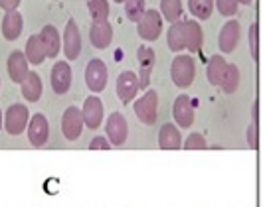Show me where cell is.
Returning <instances> with one entry per match:
<instances>
[{
	"label": "cell",
	"mask_w": 263,
	"mask_h": 207,
	"mask_svg": "<svg viewBox=\"0 0 263 207\" xmlns=\"http://www.w3.org/2000/svg\"><path fill=\"white\" fill-rule=\"evenodd\" d=\"M81 118H83V125L87 129H99L101 122H103V103L99 97H87L85 103H83V109H81Z\"/></svg>",
	"instance_id": "cell-10"
},
{
	"label": "cell",
	"mask_w": 263,
	"mask_h": 207,
	"mask_svg": "<svg viewBox=\"0 0 263 207\" xmlns=\"http://www.w3.org/2000/svg\"><path fill=\"white\" fill-rule=\"evenodd\" d=\"M250 50L251 57L255 61H259V26L257 24H251L250 26Z\"/></svg>",
	"instance_id": "cell-32"
},
{
	"label": "cell",
	"mask_w": 263,
	"mask_h": 207,
	"mask_svg": "<svg viewBox=\"0 0 263 207\" xmlns=\"http://www.w3.org/2000/svg\"><path fill=\"white\" fill-rule=\"evenodd\" d=\"M158 146L162 150H178L182 148V136H180V130L176 129L174 125H162L160 132H158Z\"/></svg>",
	"instance_id": "cell-19"
},
{
	"label": "cell",
	"mask_w": 263,
	"mask_h": 207,
	"mask_svg": "<svg viewBox=\"0 0 263 207\" xmlns=\"http://www.w3.org/2000/svg\"><path fill=\"white\" fill-rule=\"evenodd\" d=\"M20 85H22V97H24L26 101H30V103L40 101L44 87H42V79H40V75L36 71H28L26 79H24Z\"/></svg>",
	"instance_id": "cell-22"
},
{
	"label": "cell",
	"mask_w": 263,
	"mask_h": 207,
	"mask_svg": "<svg viewBox=\"0 0 263 207\" xmlns=\"http://www.w3.org/2000/svg\"><path fill=\"white\" fill-rule=\"evenodd\" d=\"M160 12L162 18H166L168 22H178L182 18V2L180 0H160Z\"/></svg>",
	"instance_id": "cell-25"
},
{
	"label": "cell",
	"mask_w": 263,
	"mask_h": 207,
	"mask_svg": "<svg viewBox=\"0 0 263 207\" xmlns=\"http://www.w3.org/2000/svg\"><path fill=\"white\" fill-rule=\"evenodd\" d=\"M214 4L218 6V12L222 14V16H228V18L236 16L237 6H239L237 0H214Z\"/></svg>",
	"instance_id": "cell-31"
},
{
	"label": "cell",
	"mask_w": 263,
	"mask_h": 207,
	"mask_svg": "<svg viewBox=\"0 0 263 207\" xmlns=\"http://www.w3.org/2000/svg\"><path fill=\"white\" fill-rule=\"evenodd\" d=\"M22 28H24V20H22V14L18 10H12V12H6L4 20H2V36L8 39V42H14V39L20 38L22 34Z\"/></svg>",
	"instance_id": "cell-20"
},
{
	"label": "cell",
	"mask_w": 263,
	"mask_h": 207,
	"mask_svg": "<svg viewBox=\"0 0 263 207\" xmlns=\"http://www.w3.org/2000/svg\"><path fill=\"white\" fill-rule=\"evenodd\" d=\"M248 144L250 148H257L259 146V136H257V125L251 122L250 129H248Z\"/></svg>",
	"instance_id": "cell-33"
},
{
	"label": "cell",
	"mask_w": 263,
	"mask_h": 207,
	"mask_svg": "<svg viewBox=\"0 0 263 207\" xmlns=\"http://www.w3.org/2000/svg\"><path fill=\"white\" fill-rule=\"evenodd\" d=\"M202 28L194 20H178L168 28L166 34V42L172 52H180V50H188V52L196 53L202 48Z\"/></svg>",
	"instance_id": "cell-1"
},
{
	"label": "cell",
	"mask_w": 263,
	"mask_h": 207,
	"mask_svg": "<svg viewBox=\"0 0 263 207\" xmlns=\"http://www.w3.org/2000/svg\"><path fill=\"white\" fill-rule=\"evenodd\" d=\"M62 46H64L62 52L66 53V59L76 61L79 57V53H81V34H79L76 20H67L64 36H62Z\"/></svg>",
	"instance_id": "cell-6"
},
{
	"label": "cell",
	"mask_w": 263,
	"mask_h": 207,
	"mask_svg": "<svg viewBox=\"0 0 263 207\" xmlns=\"http://www.w3.org/2000/svg\"><path fill=\"white\" fill-rule=\"evenodd\" d=\"M105 129L109 144H113V146L125 144L127 136H129V125H127V120L121 113H111V117L107 118Z\"/></svg>",
	"instance_id": "cell-11"
},
{
	"label": "cell",
	"mask_w": 263,
	"mask_h": 207,
	"mask_svg": "<svg viewBox=\"0 0 263 207\" xmlns=\"http://www.w3.org/2000/svg\"><path fill=\"white\" fill-rule=\"evenodd\" d=\"M251 118H253V125H257V118H259V105L253 103L251 107Z\"/></svg>",
	"instance_id": "cell-36"
},
{
	"label": "cell",
	"mask_w": 263,
	"mask_h": 207,
	"mask_svg": "<svg viewBox=\"0 0 263 207\" xmlns=\"http://www.w3.org/2000/svg\"><path fill=\"white\" fill-rule=\"evenodd\" d=\"M18 4H20V0H0V6L6 10V12H12L18 8Z\"/></svg>",
	"instance_id": "cell-35"
},
{
	"label": "cell",
	"mask_w": 263,
	"mask_h": 207,
	"mask_svg": "<svg viewBox=\"0 0 263 207\" xmlns=\"http://www.w3.org/2000/svg\"><path fill=\"white\" fill-rule=\"evenodd\" d=\"M89 148H91V150H109L111 144H109V140H107L105 136H97V138H93L91 140Z\"/></svg>",
	"instance_id": "cell-34"
},
{
	"label": "cell",
	"mask_w": 263,
	"mask_h": 207,
	"mask_svg": "<svg viewBox=\"0 0 263 207\" xmlns=\"http://www.w3.org/2000/svg\"><path fill=\"white\" fill-rule=\"evenodd\" d=\"M71 87V67L66 61H58L52 67V89L55 95H66Z\"/></svg>",
	"instance_id": "cell-15"
},
{
	"label": "cell",
	"mask_w": 263,
	"mask_h": 207,
	"mask_svg": "<svg viewBox=\"0 0 263 207\" xmlns=\"http://www.w3.org/2000/svg\"><path fill=\"white\" fill-rule=\"evenodd\" d=\"M137 57H139V89H146L151 85V73H153V67H155V61H157V55H155V50L148 48V46H141L139 52H137Z\"/></svg>",
	"instance_id": "cell-7"
},
{
	"label": "cell",
	"mask_w": 263,
	"mask_h": 207,
	"mask_svg": "<svg viewBox=\"0 0 263 207\" xmlns=\"http://www.w3.org/2000/svg\"><path fill=\"white\" fill-rule=\"evenodd\" d=\"M157 109H158V93L155 89H148L141 99L135 101L137 118L143 125H148V127L157 122Z\"/></svg>",
	"instance_id": "cell-5"
},
{
	"label": "cell",
	"mask_w": 263,
	"mask_h": 207,
	"mask_svg": "<svg viewBox=\"0 0 263 207\" xmlns=\"http://www.w3.org/2000/svg\"><path fill=\"white\" fill-rule=\"evenodd\" d=\"M172 117L176 120V125L180 129H190L194 122V107L188 95L176 97V101L172 105Z\"/></svg>",
	"instance_id": "cell-13"
},
{
	"label": "cell",
	"mask_w": 263,
	"mask_h": 207,
	"mask_svg": "<svg viewBox=\"0 0 263 207\" xmlns=\"http://www.w3.org/2000/svg\"><path fill=\"white\" fill-rule=\"evenodd\" d=\"M137 32L145 42H155L158 39L160 32H162V16L155 8L145 10V14L141 16V20L137 22Z\"/></svg>",
	"instance_id": "cell-4"
},
{
	"label": "cell",
	"mask_w": 263,
	"mask_h": 207,
	"mask_svg": "<svg viewBox=\"0 0 263 207\" xmlns=\"http://www.w3.org/2000/svg\"><path fill=\"white\" fill-rule=\"evenodd\" d=\"M28 120H30V113H28L26 105L22 103H14L6 109V115H4V129L8 134L18 136L22 134L28 127Z\"/></svg>",
	"instance_id": "cell-3"
},
{
	"label": "cell",
	"mask_w": 263,
	"mask_h": 207,
	"mask_svg": "<svg viewBox=\"0 0 263 207\" xmlns=\"http://www.w3.org/2000/svg\"><path fill=\"white\" fill-rule=\"evenodd\" d=\"M241 38V26L237 20H228L224 24V28L220 30V36H218V46L224 53H232L237 48Z\"/></svg>",
	"instance_id": "cell-14"
},
{
	"label": "cell",
	"mask_w": 263,
	"mask_h": 207,
	"mask_svg": "<svg viewBox=\"0 0 263 207\" xmlns=\"http://www.w3.org/2000/svg\"><path fill=\"white\" fill-rule=\"evenodd\" d=\"M24 57H26L28 64H34V65H40L46 59V52H44V46H42V39H40L38 34H34V36L28 38Z\"/></svg>",
	"instance_id": "cell-23"
},
{
	"label": "cell",
	"mask_w": 263,
	"mask_h": 207,
	"mask_svg": "<svg viewBox=\"0 0 263 207\" xmlns=\"http://www.w3.org/2000/svg\"><path fill=\"white\" fill-rule=\"evenodd\" d=\"M186 150H206L208 148V142H206V138L200 134V132H192L188 138H186V142L182 144Z\"/></svg>",
	"instance_id": "cell-30"
},
{
	"label": "cell",
	"mask_w": 263,
	"mask_h": 207,
	"mask_svg": "<svg viewBox=\"0 0 263 207\" xmlns=\"http://www.w3.org/2000/svg\"><path fill=\"white\" fill-rule=\"evenodd\" d=\"M237 85H239V69L234 64H228L224 77L220 81V87L224 89V93H234L237 89Z\"/></svg>",
	"instance_id": "cell-26"
},
{
	"label": "cell",
	"mask_w": 263,
	"mask_h": 207,
	"mask_svg": "<svg viewBox=\"0 0 263 207\" xmlns=\"http://www.w3.org/2000/svg\"><path fill=\"white\" fill-rule=\"evenodd\" d=\"M171 77L176 87H180V89L190 87L194 77H196V61H194V57L188 55V53L176 55L171 65Z\"/></svg>",
	"instance_id": "cell-2"
},
{
	"label": "cell",
	"mask_w": 263,
	"mask_h": 207,
	"mask_svg": "<svg viewBox=\"0 0 263 207\" xmlns=\"http://www.w3.org/2000/svg\"><path fill=\"white\" fill-rule=\"evenodd\" d=\"M139 91V79L135 71H123L117 77V95L123 103H129L137 97Z\"/></svg>",
	"instance_id": "cell-16"
},
{
	"label": "cell",
	"mask_w": 263,
	"mask_h": 207,
	"mask_svg": "<svg viewBox=\"0 0 263 207\" xmlns=\"http://www.w3.org/2000/svg\"><path fill=\"white\" fill-rule=\"evenodd\" d=\"M226 65H228V61L224 59V55H220V53H214L208 59L206 75H208V81H210L212 85H220V81L224 77Z\"/></svg>",
	"instance_id": "cell-24"
},
{
	"label": "cell",
	"mask_w": 263,
	"mask_h": 207,
	"mask_svg": "<svg viewBox=\"0 0 263 207\" xmlns=\"http://www.w3.org/2000/svg\"><path fill=\"white\" fill-rule=\"evenodd\" d=\"M0 129H2V111H0Z\"/></svg>",
	"instance_id": "cell-38"
},
{
	"label": "cell",
	"mask_w": 263,
	"mask_h": 207,
	"mask_svg": "<svg viewBox=\"0 0 263 207\" xmlns=\"http://www.w3.org/2000/svg\"><path fill=\"white\" fill-rule=\"evenodd\" d=\"M28 140L34 146H44L48 142V136H50V125H48V118L44 117L42 113H36L34 117L28 120Z\"/></svg>",
	"instance_id": "cell-12"
},
{
	"label": "cell",
	"mask_w": 263,
	"mask_h": 207,
	"mask_svg": "<svg viewBox=\"0 0 263 207\" xmlns=\"http://www.w3.org/2000/svg\"><path fill=\"white\" fill-rule=\"evenodd\" d=\"M83 130V118H81V109L78 107H67L62 115V134L67 140H78Z\"/></svg>",
	"instance_id": "cell-8"
},
{
	"label": "cell",
	"mask_w": 263,
	"mask_h": 207,
	"mask_svg": "<svg viewBox=\"0 0 263 207\" xmlns=\"http://www.w3.org/2000/svg\"><path fill=\"white\" fill-rule=\"evenodd\" d=\"M113 2H119V4H123V2H125V0H113Z\"/></svg>",
	"instance_id": "cell-39"
},
{
	"label": "cell",
	"mask_w": 263,
	"mask_h": 207,
	"mask_svg": "<svg viewBox=\"0 0 263 207\" xmlns=\"http://www.w3.org/2000/svg\"><path fill=\"white\" fill-rule=\"evenodd\" d=\"M6 65H8V75H10V79H12L14 83H22V81L26 79L28 71H30V69H28L26 57H24V53L22 52L10 53Z\"/></svg>",
	"instance_id": "cell-21"
},
{
	"label": "cell",
	"mask_w": 263,
	"mask_h": 207,
	"mask_svg": "<svg viewBox=\"0 0 263 207\" xmlns=\"http://www.w3.org/2000/svg\"><path fill=\"white\" fill-rule=\"evenodd\" d=\"M125 14L131 22H139L145 14V0H125Z\"/></svg>",
	"instance_id": "cell-29"
},
{
	"label": "cell",
	"mask_w": 263,
	"mask_h": 207,
	"mask_svg": "<svg viewBox=\"0 0 263 207\" xmlns=\"http://www.w3.org/2000/svg\"><path fill=\"white\" fill-rule=\"evenodd\" d=\"M89 39H91L93 48L97 50H107L113 42V26L109 22H93L89 28Z\"/></svg>",
	"instance_id": "cell-17"
},
{
	"label": "cell",
	"mask_w": 263,
	"mask_h": 207,
	"mask_svg": "<svg viewBox=\"0 0 263 207\" xmlns=\"http://www.w3.org/2000/svg\"><path fill=\"white\" fill-rule=\"evenodd\" d=\"M87 8L93 22H105L109 18V2L107 0H87Z\"/></svg>",
	"instance_id": "cell-28"
},
{
	"label": "cell",
	"mask_w": 263,
	"mask_h": 207,
	"mask_svg": "<svg viewBox=\"0 0 263 207\" xmlns=\"http://www.w3.org/2000/svg\"><path fill=\"white\" fill-rule=\"evenodd\" d=\"M237 2H239V4H246V6H248V4H251L253 0H237Z\"/></svg>",
	"instance_id": "cell-37"
},
{
	"label": "cell",
	"mask_w": 263,
	"mask_h": 207,
	"mask_svg": "<svg viewBox=\"0 0 263 207\" xmlns=\"http://www.w3.org/2000/svg\"><path fill=\"white\" fill-rule=\"evenodd\" d=\"M85 83L91 93H101L107 85V67L101 59H91L85 67Z\"/></svg>",
	"instance_id": "cell-9"
},
{
	"label": "cell",
	"mask_w": 263,
	"mask_h": 207,
	"mask_svg": "<svg viewBox=\"0 0 263 207\" xmlns=\"http://www.w3.org/2000/svg\"><path fill=\"white\" fill-rule=\"evenodd\" d=\"M38 36H40V39H42L46 57H55L58 53L62 52V38H60V32H58L55 26H52V24L44 26Z\"/></svg>",
	"instance_id": "cell-18"
},
{
	"label": "cell",
	"mask_w": 263,
	"mask_h": 207,
	"mask_svg": "<svg viewBox=\"0 0 263 207\" xmlns=\"http://www.w3.org/2000/svg\"><path fill=\"white\" fill-rule=\"evenodd\" d=\"M188 8L194 18L208 20L214 10V0H188Z\"/></svg>",
	"instance_id": "cell-27"
}]
</instances>
